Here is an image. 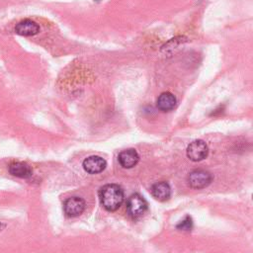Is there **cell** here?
I'll return each instance as SVG.
<instances>
[{
  "label": "cell",
  "mask_w": 253,
  "mask_h": 253,
  "mask_svg": "<svg viewBox=\"0 0 253 253\" xmlns=\"http://www.w3.org/2000/svg\"><path fill=\"white\" fill-rule=\"evenodd\" d=\"M100 203L108 211H117L124 203L125 195L123 189L117 184H107L100 188Z\"/></svg>",
  "instance_id": "cell-1"
},
{
  "label": "cell",
  "mask_w": 253,
  "mask_h": 253,
  "mask_svg": "<svg viewBox=\"0 0 253 253\" xmlns=\"http://www.w3.org/2000/svg\"><path fill=\"white\" fill-rule=\"evenodd\" d=\"M147 210V203L139 194H132L126 201V211L130 217L138 218Z\"/></svg>",
  "instance_id": "cell-2"
},
{
  "label": "cell",
  "mask_w": 253,
  "mask_h": 253,
  "mask_svg": "<svg viewBox=\"0 0 253 253\" xmlns=\"http://www.w3.org/2000/svg\"><path fill=\"white\" fill-rule=\"evenodd\" d=\"M212 181V176L210 172L202 169L192 171L188 176V184L193 189H204Z\"/></svg>",
  "instance_id": "cell-3"
},
{
  "label": "cell",
  "mask_w": 253,
  "mask_h": 253,
  "mask_svg": "<svg viewBox=\"0 0 253 253\" xmlns=\"http://www.w3.org/2000/svg\"><path fill=\"white\" fill-rule=\"evenodd\" d=\"M209 147L202 139H197L191 142L187 147V156L192 161H201L208 156Z\"/></svg>",
  "instance_id": "cell-4"
},
{
  "label": "cell",
  "mask_w": 253,
  "mask_h": 253,
  "mask_svg": "<svg viewBox=\"0 0 253 253\" xmlns=\"http://www.w3.org/2000/svg\"><path fill=\"white\" fill-rule=\"evenodd\" d=\"M63 210L67 216H78L85 210V202L79 197L68 198L63 204Z\"/></svg>",
  "instance_id": "cell-5"
},
{
  "label": "cell",
  "mask_w": 253,
  "mask_h": 253,
  "mask_svg": "<svg viewBox=\"0 0 253 253\" xmlns=\"http://www.w3.org/2000/svg\"><path fill=\"white\" fill-rule=\"evenodd\" d=\"M107 162L104 158L97 155H91L84 159L83 168L89 174H98L105 170Z\"/></svg>",
  "instance_id": "cell-6"
},
{
  "label": "cell",
  "mask_w": 253,
  "mask_h": 253,
  "mask_svg": "<svg viewBox=\"0 0 253 253\" xmlns=\"http://www.w3.org/2000/svg\"><path fill=\"white\" fill-rule=\"evenodd\" d=\"M150 192L152 197L159 202H165L171 197V188L169 184L164 181L154 183L151 186Z\"/></svg>",
  "instance_id": "cell-7"
},
{
  "label": "cell",
  "mask_w": 253,
  "mask_h": 253,
  "mask_svg": "<svg viewBox=\"0 0 253 253\" xmlns=\"http://www.w3.org/2000/svg\"><path fill=\"white\" fill-rule=\"evenodd\" d=\"M119 163L124 168H132L135 166L139 160V155L133 148H128L126 150H123L119 156H118Z\"/></svg>",
  "instance_id": "cell-8"
},
{
  "label": "cell",
  "mask_w": 253,
  "mask_h": 253,
  "mask_svg": "<svg viewBox=\"0 0 253 253\" xmlns=\"http://www.w3.org/2000/svg\"><path fill=\"white\" fill-rule=\"evenodd\" d=\"M15 32L20 36L31 37V36L37 35L40 32V27L36 22L26 19L24 21L19 22L16 25Z\"/></svg>",
  "instance_id": "cell-9"
},
{
  "label": "cell",
  "mask_w": 253,
  "mask_h": 253,
  "mask_svg": "<svg viewBox=\"0 0 253 253\" xmlns=\"http://www.w3.org/2000/svg\"><path fill=\"white\" fill-rule=\"evenodd\" d=\"M9 173L19 178H30L33 174L32 168L25 162H14L9 165Z\"/></svg>",
  "instance_id": "cell-10"
},
{
  "label": "cell",
  "mask_w": 253,
  "mask_h": 253,
  "mask_svg": "<svg viewBox=\"0 0 253 253\" xmlns=\"http://www.w3.org/2000/svg\"><path fill=\"white\" fill-rule=\"evenodd\" d=\"M176 97L170 92H163L157 99V108L162 112H169L176 106Z\"/></svg>",
  "instance_id": "cell-11"
},
{
  "label": "cell",
  "mask_w": 253,
  "mask_h": 253,
  "mask_svg": "<svg viewBox=\"0 0 253 253\" xmlns=\"http://www.w3.org/2000/svg\"><path fill=\"white\" fill-rule=\"evenodd\" d=\"M192 227H193V220L189 215H187L179 224H177V228L181 230H191Z\"/></svg>",
  "instance_id": "cell-12"
},
{
  "label": "cell",
  "mask_w": 253,
  "mask_h": 253,
  "mask_svg": "<svg viewBox=\"0 0 253 253\" xmlns=\"http://www.w3.org/2000/svg\"><path fill=\"white\" fill-rule=\"evenodd\" d=\"M94 1H101V0H94Z\"/></svg>",
  "instance_id": "cell-13"
}]
</instances>
